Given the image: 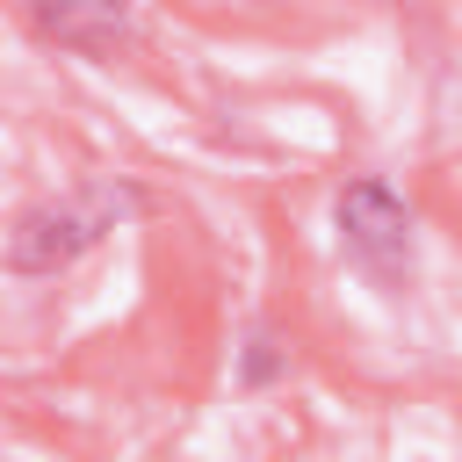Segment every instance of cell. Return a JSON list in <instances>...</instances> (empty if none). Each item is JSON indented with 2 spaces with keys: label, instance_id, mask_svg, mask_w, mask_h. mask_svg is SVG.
I'll use <instances>...</instances> for the list:
<instances>
[{
  "label": "cell",
  "instance_id": "4",
  "mask_svg": "<svg viewBox=\"0 0 462 462\" xmlns=\"http://www.w3.org/2000/svg\"><path fill=\"white\" fill-rule=\"evenodd\" d=\"M282 375H289V339L267 318H253L245 325V346H238V390H274Z\"/></svg>",
  "mask_w": 462,
  "mask_h": 462
},
{
  "label": "cell",
  "instance_id": "1",
  "mask_svg": "<svg viewBox=\"0 0 462 462\" xmlns=\"http://www.w3.org/2000/svg\"><path fill=\"white\" fill-rule=\"evenodd\" d=\"M130 217H144V188L137 180H72L58 195H36L7 217L0 231V267L22 274V282H43V274H65L79 267L94 245H108Z\"/></svg>",
  "mask_w": 462,
  "mask_h": 462
},
{
  "label": "cell",
  "instance_id": "3",
  "mask_svg": "<svg viewBox=\"0 0 462 462\" xmlns=\"http://www.w3.org/2000/svg\"><path fill=\"white\" fill-rule=\"evenodd\" d=\"M29 29L72 58H116L130 36H137V14L130 7H108V0H36L29 7Z\"/></svg>",
  "mask_w": 462,
  "mask_h": 462
},
{
  "label": "cell",
  "instance_id": "2",
  "mask_svg": "<svg viewBox=\"0 0 462 462\" xmlns=\"http://www.w3.org/2000/svg\"><path fill=\"white\" fill-rule=\"evenodd\" d=\"M332 245L383 303L419 289V209L383 173H346L332 188Z\"/></svg>",
  "mask_w": 462,
  "mask_h": 462
}]
</instances>
